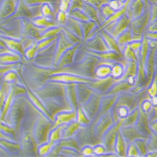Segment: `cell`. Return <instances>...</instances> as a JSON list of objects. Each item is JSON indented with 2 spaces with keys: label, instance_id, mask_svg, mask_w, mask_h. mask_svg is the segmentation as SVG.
I'll return each instance as SVG.
<instances>
[{
  "label": "cell",
  "instance_id": "obj_18",
  "mask_svg": "<svg viewBox=\"0 0 157 157\" xmlns=\"http://www.w3.org/2000/svg\"><path fill=\"white\" fill-rule=\"evenodd\" d=\"M120 35V36L118 38V42L121 44L126 42L131 39V31L130 30L124 31L122 33H121Z\"/></svg>",
  "mask_w": 157,
  "mask_h": 157
},
{
  "label": "cell",
  "instance_id": "obj_21",
  "mask_svg": "<svg viewBox=\"0 0 157 157\" xmlns=\"http://www.w3.org/2000/svg\"><path fill=\"white\" fill-rule=\"evenodd\" d=\"M144 2H145V10H147V7L149 3L150 0H143Z\"/></svg>",
  "mask_w": 157,
  "mask_h": 157
},
{
  "label": "cell",
  "instance_id": "obj_12",
  "mask_svg": "<svg viewBox=\"0 0 157 157\" xmlns=\"http://www.w3.org/2000/svg\"><path fill=\"white\" fill-rule=\"evenodd\" d=\"M100 10L101 11L102 15L105 17L106 18H107L108 19L109 18H110L111 17H112L114 13L116 11L114 10H113L110 5H109V3L104 5L100 9Z\"/></svg>",
  "mask_w": 157,
  "mask_h": 157
},
{
  "label": "cell",
  "instance_id": "obj_10",
  "mask_svg": "<svg viewBox=\"0 0 157 157\" xmlns=\"http://www.w3.org/2000/svg\"><path fill=\"white\" fill-rule=\"evenodd\" d=\"M40 7V11L42 16L48 18H51L52 17H53L54 15V10L53 6H52V3H47L42 5Z\"/></svg>",
  "mask_w": 157,
  "mask_h": 157
},
{
  "label": "cell",
  "instance_id": "obj_22",
  "mask_svg": "<svg viewBox=\"0 0 157 157\" xmlns=\"http://www.w3.org/2000/svg\"><path fill=\"white\" fill-rule=\"evenodd\" d=\"M149 3H155L157 5V0H150Z\"/></svg>",
  "mask_w": 157,
  "mask_h": 157
},
{
  "label": "cell",
  "instance_id": "obj_17",
  "mask_svg": "<svg viewBox=\"0 0 157 157\" xmlns=\"http://www.w3.org/2000/svg\"><path fill=\"white\" fill-rule=\"evenodd\" d=\"M124 4L125 3L121 2L120 0H111L109 2L110 6L116 11L120 10L124 5Z\"/></svg>",
  "mask_w": 157,
  "mask_h": 157
},
{
  "label": "cell",
  "instance_id": "obj_15",
  "mask_svg": "<svg viewBox=\"0 0 157 157\" xmlns=\"http://www.w3.org/2000/svg\"><path fill=\"white\" fill-rule=\"evenodd\" d=\"M60 10L69 12L72 0H59Z\"/></svg>",
  "mask_w": 157,
  "mask_h": 157
},
{
  "label": "cell",
  "instance_id": "obj_23",
  "mask_svg": "<svg viewBox=\"0 0 157 157\" xmlns=\"http://www.w3.org/2000/svg\"><path fill=\"white\" fill-rule=\"evenodd\" d=\"M109 1H111V0H109ZM120 1H121V2H123V3H125L126 2V0H120Z\"/></svg>",
  "mask_w": 157,
  "mask_h": 157
},
{
  "label": "cell",
  "instance_id": "obj_16",
  "mask_svg": "<svg viewBox=\"0 0 157 157\" xmlns=\"http://www.w3.org/2000/svg\"><path fill=\"white\" fill-rule=\"evenodd\" d=\"M67 12H65L62 10H60L58 13L57 15V21L60 24H65L66 23L68 20V17H67Z\"/></svg>",
  "mask_w": 157,
  "mask_h": 157
},
{
  "label": "cell",
  "instance_id": "obj_9",
  "mask_svg": "<svg viewBox=\"0 0 157 157\" xmlns=\"http://www.w3.org/2000/svg\"><path fill=\"white\" fill-rule=\"evenodd\" d=\"M71 17L78 20V21H88L90 20L86 15L83 10L75 9L69 12Z\"/></svg>",
  "mask_w": 157,
  "mask_h": 157
},
{
  "label": "cell",
  "instance_id": "obj_3",
  "mask_svg": "<svg viewBox=\"0 0 157 157\" xmlns=\"http://www.w3.org/2000/svg\"><path fill=\"white\" fill-rule=\"evenodd\" d=\"M32 15V13L30 8L25 3L23 0H18L16 10L13 14L8 18V21H10L15 18L18 17L29 18L31 17Z\"/></svg>",
  "mask_w": 157,
  "mask_h": 157
},
{
  "label": "cell",
  "instance_id": "obj_6",
  "mask_svg": "<svg viewBox=\"0 0 157 157\" xmlns=\"http://www.w3.org/2000/svg\"><path fill=\"white\" fill-rule=\"evenodd\" d=\"M33 23L35 25L37 26L38 27L42 29H46L56 26V23L54 21H51L50 18H46L44 16L34 18L33 20Z\"/></svg>",
  "mask_w": 157,
  "mask_h": 157
},
{
  "label": "cell",
  "instance_id": "obj_5",
  "mask_svg": "<svg viewBox=\"0 0 157 157\" xmlns=\"http://www.w3.org/2000/svg\"><path fill=\"white\" fill-rule=\"evenodd\" d=\"M131 19L128 15H123L121 18L120 20H118L114 26V27L113 29L112 35L114 36H118L121 33H122L123 32L125 31L126 29L128 27L129 24L131 22Z\"/></svg>",
  "mask_w": 157,
  "mask_h": 157
},
{
  "label": "cell",
  "instance_id": "obj_13",
  "mask_svg": "<svg viewBox=\"0 0 157 157\" xmlns=\"http://www.w3.org/2000/svg\"><path fill=\"white\" fill-rule=\"evenodd\" d=\"M84 2L94 6L98 10H100L104 5L108 4L109 2V0H84Z\"/></svg>",
  "mask_w": 157,
  "mask_h": 157
},
{
  "label": "cell",
  "instance_id": "obj_7",
  "mask_svg": "<svg viewBox=\"0 0 157 157\" xmlns=\"http://www.w3.org/2000/svg\"><path fill=\"white\" fill-rule=\"evenodd\" d=\"M87 17L92 21L98 22V9L89 3H85L82 8Z\"/></svg>",
  "mask_w": 157,
  "mask_h": 157
},
{
  "label": "cell",
  "instance_id": "obj_14",
  "mask_svg": "<svg viewBox=\"0 0 157 157\" xmlns=\"http://www.w3.org/2000/svg\"><path fill=\"white\" fill-rule=\"evenodd\" d=\"M85 2L84 0H72L69 12L75 9H81L82 10Z\"/></svg>",
  "mask_w": 157,
  "mask_h": 157
},
{
  "label": "cell",
  "instance_id": "obj_19",
  "mask_svg": "<svg viewBox=\"0 0 157 157\" xmlns=\"http://www.w3.org/2000/svg\"><path fill=\"white\" fill-rule=\"evenodd\" d=\"M150 4L151 10V21L157 20V5L155 3Z\"/></svg>",
  "mask_w": 157,
  "mask_h": 157
},
{
  "label": "cell",
  "instance_id": "obj_2",
  "mask_svg": "<svg viewBox=\"0 0 157 157\" xmlns=\"http://www.w3.org/2000/svg\"><path fill=\"white\" fill-rule=\"evenodd\" d=\"M145 11L143 0H132L128 7L126 14L131 19L136 18L142 15Z\"/></svg>",
  "mask_w": 157,
  "mask_h": 157
},
{
  "label": "cell",
  "instance_id": "obj_11",
  "mask_svg": "<svg viewBox=\"0 0 157 157\" xmlns=\"http://www.w3.org/2000/svg\"><path fill=\"white\" fill-rule=\"evenodd\" d=\"M23 1L26 5L31 8L36 6H41L47 3H54L56 2V0H23Z\"/></svg>",
  "mask_w": 157,
  "mask_h": 157
},
{
  "label": "cell",
  "instance_id": "obj_8",
  "mask_svg": "<svg viewBox=\"0 0 157 157\" xmlns=\"http://www.w3.org/2000/svg\"><path fill=\"white\" fill-rule=\"evenodd\" d=\"M62 30H63V28L62 27H49V29L44 32L42 35L39 38V40H44L46 38H49L54 37L56 36L58 33H59Z\"/></svg>",
  "mask_w": 157,
  "mask_h": 157
},
{
  "label": "cell",
  "instance_id": "obj_4",
  "mask_svg": "<svg viewBox=\"0 0 157 157\" xmlns=\"http://www.w3.org/2000/svg\"><path fill=\"white\" fill-rule=\"evenodd\" d=\"M18 0H2L1 17L8 18L14 13L17 6Z\"/></svg>",
  "mask_w": 157,
  "mask_h": 157
},
{
  "label": "cell",
  "instance_id": "obj_1",
  "mask_svg": "<svg viewBox=\"0 0 157 157\" xmlns=\"http://www.w3.org/2000/svg\"><path fill=\"white\" fill-rule=\"evenodd\" d=\"M150 17L151 10L150 9L147 11L146 10L142 15L136 18L134 21H132V25H131V29L135 35H140L141 34Z\"/></svg>",
  "mask_w": 157,
  "mask_h": 157
},
{
  "label": "cell",
  "instance_id": "obj_20",
  "mask_svg": "<svg viewBox=\"0 0 157 157\" xmlns=\"http://www.w3.org/2000/svg\"><path fill=\"white\" fill-rule=\"evenodd\" d=\"M152 23L149 27V31L151 32H157V20L151 21Z\"/></svg>",
  "mask_w": 157,
  "mask_h": 157
}]
</instances>
